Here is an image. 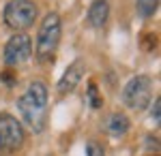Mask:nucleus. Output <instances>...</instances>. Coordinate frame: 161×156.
I'll use <instances>...</instances> for the list:
<instances>
[{
  "mask_svg": "<svg viewBox=\"0 0 161 156\" xmlns=\"http://www.w3.org/2000/svg\"><path fill=\"white\" fill-rule=\"evenodd\" d=\"M17 109L22 113L24 122L32 128L35 133H41L45 128V107H41L39 103H35L28 94H22L17 101Z\"/></svg>",
  "mask_w": 161,
  "mask_h": 156,
  "instance_id": "nucleus-6",
  "label": "nucleus"
},
{
  "mask_svg": "<svg viewBox=\"0 0 161 156\" xmlns=\"http://www.w3.org/2000/svg\"><path fill=\"white\" fill-rule=\"evenodd\" d=\"M0 79H2V84L7 86V88H13V86L17 84V75L11 69H4V71L0 73Z\"/></svg>",
  "mask_w": 161,
  "mask_h": 156,
  "instance_id": "nucleus-13",
  "label": "nucleus"
},
{
  "mask_svg": "<svg viewBox=\"0 0 161 156\" xmlns=\"http://www.w3.org/2000/svg\"><path fill=\"white\" fill-rule=\"evenodd\" d=\"M86 156H105L103 145H101L99 141H88V145H86Z\"/></svg>",
  "mask_w": 161,
  "mask_h": 156,
  "instance_id": "nucleus-14",
  "label": "nucleus"
},
{
  "mask_svg": "<svg viewBox=\"0 0 161 156\" xmlns=\"http://www.w3.org/2000/svg\"><path fill=\"white\" fill-rule=\"evenodd\" d=\"M153 120L159 124V118H161V98H155V105H153Z\"/></svg>",
  "mask_w": 161,
  "mask_h": 156,
  "instance_id": "nucleus-15",
  "label": "nucleus"
},
{
  "mask_svg": "<svg viewBox=\"0 0 161 156\" xmlns=\"http://www.w3.org/2000/svg\"><path fill=\"white\" fill-rule=\"evenodd\" d=\"M150 98H153V84L146 75L133 77L123 90V103L136 111H142V109L148 107Z\"/></svg>",
  "mask_w": 161,
  "mask_h": 156,
  "instance_id": "nucleus-4",
  "label": "nucleus"
},
{
  "mask_svg": "<svg viewBox=\"0 0 161 156\" xmlns=\"http://www.w3.org/2000/svg\"><path fill=\"white\" fill-rule=\"evenodd\" d=\"M84 73H86V64H84V60H73L69 66H67V71L62 73L60 81H58V94H71L75 88L80 86V81H82V77H84Z\"/></svg>",
  "mask_w": 161,
  "mask_h": 156,
  "instance_id": "nucleus-7",
  "label": "nucleus"
},
{
  "mask_svg": "<svg viewBox=\"0 0 161 156\" xmlns=\"http://www.w3.org/2000/svg\"><path fill=\"white\" fill-rule=\"evenodd\" d=\"M60 34H62V22L58 13H47L41 22L37 34V45H35V54H37V60L41 64H47L54 58L58 43H60Z\"/></svg>",
  "mask_w": 161,
  "mask_h": 156,
  "instance_id": "nucleus-1",
  "label": "nucleus"
},
{
  "mask_svg": "<svg viewBox=\"0 0 161 156\" xmlns=\"http://www.w3.org/2000/svg\"><path fill=\"white\" fill-rule=\"evenodd\" d=\"M26 133L22 122L15 116L2 111L0 113V152L2 154H13L24 145Z\"/></svg>",
  "mask_w": 161,
  "mask_h": 156,
  "instance_id": "nucleus-3",
  "label": "nucleus"
},
{
  "mask_svg": "<svg viewBox=\"0 0 161 156\" xmlns=\"http://www.w3.org/2000/svg\"><path fill=\"white\" fill-rule=\"evenodd\" d=\"M142 43H144V49H146V51H153V49H155V43H157V36H155V34H148L144 41H142Z\"/></svg>",
  "mask_w": 161,
  "mask_h": 156,
  "instance_id": "nucleus-16",
  "label": "nucleus"
},
{
  "mask_svg": "<svg viewBox=\"0 0 161 156\" xmlns=\"http://www.w3.org/2000/svg\"><path fill=\"white\" fill-rule=\"evenodd\" d=\"M146 145H148V150H155V152H157V148H159V139H157V137H146Z\"/></svg>",
  "mask_w": 161,
  "mask_h": 156,
  "instance_id": "nucleus-17",
  "label": "nucleus"
},
{
  "mask_svg": "<svg viewBox=\"0 0 161 156\" xmlns=\"http://www.w3.org/2000/svg\"><path fill=\"white\" fill-rule=\"evenodd\" d=\"M88 103H90V107H92V109H101V105H103V98L99 96L97 86H95V84H88Z\"/></svg>",
  "mask_w": 161,
  "mask_h": 156,
  "instance_id": "nucleus-12",
  "label": "nucleus"
},
{
  "mask_svg": "<svg viewBox=\"0 0 161 156\" xmlns=\"http://www.w3.org/2000/svg\"><path fill=\"white\" fill-rule=\"evenodd\" d=\"M0 156H4V154H0Z\"/></svg>",
  "mask_w": 161,
  "mask_h": 156,
  "instance_id": "nucleus-18",
  "label": "nucleus"
},
{
  "mask_svg": "<svg viewBox=\"0 0 161 156\" xmlns=\"http://www.w3.org/2000/svg\"><path fill=\"white\" fill-rule=\"evenodd\" d=\"M30 54H32V41H30V36L24 34V32H15L7 41V45H4V64L9 69H13V66H17V64L28 60Z\"/></svg>",
  "mask_w": 161,
  "mask_h": 156,
  "instance_id": "nucleus-5",
  "label": "nucleus"
},
{
  "mask_svg": "<svg viewBox=\"0 0 161 156\" xmlns=\"http://www.w3.org/2000/svg\"><path fill=\"white\" fill-rule=\"evenodd\" d=\"M26 94L30 96L35 103H39L41 107H45V105H47V88H45L43 81H32V84L28 86Z\"/></svg>",
  "mask_w": 161,
  "mask_h": 156,
  "instance_id": "nucleus-10",
  "label": "nucleus"
},
{
  "mask_svg": "<svg viewBox=\"0 0 161 156\" xmlns=\"http://www.w3.org/2000/svg\"><path fill=\"white\" fill-rule=\"evenodd\" d=\"M137 13L142 17H153L159 9V0H137Z\"/></svg>",
  "mask_w": 161,
  "mask_h": 156,
  "instance_id": "nucleus-11",
  "label": "nucleus"
},
{
  "mask_svg": "<svg viewBox=\"0 0 161 156\" xmlns=\"http://www.w3.org/2000/svg\"><path fill=\"white\" fill-rule=\"evenodd\" d=\"M2 19L11 30H26L37 19V4L32 0H9L2 11Z\"/></svg>",
  "mask_w": 161,
  "mask_h": 156,
  "instance_id": "nucleus-2",
  "label": "nucleus"
},
{
  "mask_svg": "<svg viewBox=\"0 0 161 156\" xmlns=\"http://www.w3.org/2000/svg\"><path fill=\"white\" fill-rule=\"evenodd\" d=\"M105 128H108V133H110L112 137H125V135L129 133V128H131V122H129V118H127L125 113L114 111L110 118H108Z\"/></svg>",
  "mask_w": 161,
  "mask_h": 156,
  "instance_id": "nucleus-9",
  "label": "nucleus"
},
{
  "mask_svg": "<svg viewBox=\"0 0 161 156\" xmlns=\"http://www.w3.org/2000/svg\"><path fill=\"white\" fill-rule=\"evenodd\" d=\"M155 156H157V154H155Z\"/></svg>",
  "mask_w": 161,
  "mask_h": 156,
  "instance_id": "nucleus-19",
  "label": "nucleus"
},
{
  "mask_svg": "<svg viewBox=\"0 0 161 156\" xmlns=\"http://www.w3.org/2000/svg\"><path fill=\"white\" fill-rule=\"evenodd\" d=\"M110 17V2L108 0H92L88 7V22L92 28H103Z\"/></svg>",
  "mask_w": 161,
  "mask_h": 156,
  "instance_id": "nucleus-8",
  "label": "nucleus"
}]
</instances>
